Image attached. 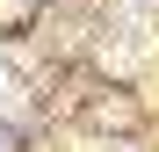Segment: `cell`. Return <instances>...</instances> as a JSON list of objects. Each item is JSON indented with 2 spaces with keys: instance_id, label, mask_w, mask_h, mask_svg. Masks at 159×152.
I'll return each mask as SVG.
<instances>
[{
  "instance_id": "obj_2",
  "label": "cell",
  "mask_w": 159,
  "mask_h": 152,
  "mask_svg": "<svg viewBox=\"0 0 159 152\" xmlns=\"http://www.w3.org/2000/svg\"><path fill=\"white\" fill-rule=\"evenodd\" d=\"M0 109H22V94H15V80L0 72Z\"/></svg>"
},
{
  "instance_id": "obj_3",
  "label": "cell",
  "mask_w": 159,
  "mask_h": 152,
  "mask_svg": "<svg viewBox=\"0 0 159 152\" xmlns=\"http://www.w3.org/2000/svg\"><path fill=\"white\" fill-rule=\"evenodd\" d=\"M116 7H130V15H152V7H159V0H116Z\"/></svg>"
},
{
  "instance_id": "obj_1",
  "label": "cell",
  "mask_w": 159,
  "mask_h": 152,
  "mask_svg": "<svg viewBox=\"0 0 159 152\" xmlns=\"http://www.w3.org/2000/svg\"><path fill=\"white\" fill-rule=\"evenodd\" d=\"M138 58H145V36H138V29H130V36H109V51H101V65H109V72H130Z\"/></svg>"
}]
</instances>
